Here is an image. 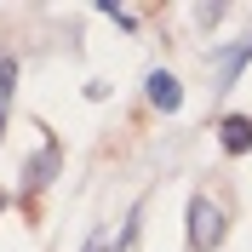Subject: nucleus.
<instances>
[{
    "mask_svg": "<svg viewBox=\"0 0 252 252\" xmlns=\"http://www.w3.org/2000/svg\"><path fill=\"white\" fill-rule=\"evenodd\" d=\"M247 63H252V34H247V40H241V46L218 52V92H229V86H235V80H241V69H247Z\"/></svg>",
    "mask_w": 252,
    "mask_h": 252,
    "instance_id": "obj_5",
    "label": "nucleus"
},
{
    "mask_svg": "<svg viewBox=\"0 0 252 252\" xmlns=\"http://www.w3.org/2000/svg\"><path fill=\"white\" fill-rule=\"evenodd\" d=\"M0 212H6V189H0Z\"/></svg>",
    "mask_w": 252,
    "mask_h": 252,
    "instance_id": "obj_10",
    "label": "nucleus"
},
{
    "mask_svg": "<svg viewBox=\"0 0 252 252\" xmlns=\"http://www.w3.org/2000/svg\"><path fill=\"white\" fill-rule=\"evenodd\" d=\"M97 12H103V17H115L121 29H138V12H132V6H115V0H97Z\"/></svg>",
    "mask_w": 252,
    "mask_h": 252,
    "instance_id": "obj_7",
    "label": "nucleus"
},
{
    "mask_svg": "<svg viewBox=\"0 0 252 252\" xmlns=\"http://www.w3.org/2000/svg\"><path fill=\"white\" fill-rule=\"evenodd\" d=\"M12 86H17V58H0V132H6V109H12Z\"/></svg>",
    "mask_w": 252,
    "mask_h": 252,
    "instance_id": "obj_6",
    "label": "nucleus"
},
{
    "mask_svg": "<svg viewBox=\"0 0 252 252\" xmlns=\"http://www.w3.org/2000/svg\"><path fill=\"white\" fill-rule=\"evenodd\" d=\"M86 252H115V247H109V235H103V229H97V235L86 241Z\"/></svg>",
    "mask_w": 252,
    "mask_h": 252,
    "instance_id": "obj_9",
    "label": "nucleus"
},
{
    "mask_svg": "<svg viewBox=\"0 0 252 252\" xmlns=\"http://www.w3.org/2000/svg\"><path fill=\"white\" fill-rule=\"evenodd\" d=\"M58 166H63V149H58V138H46V143H40V155L23 166V189H46L52 178H58Z\"/></svg>",
    "mask_w": 252,
    "mask_h": 252,
    "instance_id": "obj_3",
    "label": "nucleus"
},
{
    "mask_svg": "<svg viewBox=\"0 0 252 252\" xmlns=\"http://www.w3.org/2000/svg\"><path fill=\"white\" fill-rule=\"evenodd\" d=\"M218 143H223V155H247L252 149V115H223L218 121Z\"/></svg>",
    "mask_w": 252,
    "mask_h": 252,
    "instance_id": "obj_4",
    "label": "nucleus"
},
{
    "mask_svg": "<svg viewBox=\"0 0 252 252\" xmlns=\"http://www.w3.org/2000/svg\"><path fill=\"white\" fill-rule=\"evenodd\" d=\"M218 17H223V6H195V23H201V29H212Z\"/></svg>",
    "mask_w": 252,
    "mask_h": 252,
    "instance_id": "obj_8",
    "label": "nucleus"
},
{
    "mask_svg": "<svg viewBox=\"0 0 252 252\" xmlns=\"http://www.w3.org/2000/svg\"><path fill=\"white\" fill-rule=\"evenodd\" d=\"M143 92H149V103H155L160 115H178V109H184V86H178L172 69H149V75H143Z\"/></svg>",
    "mask_w": 252,
    "mask_h": 252,
    "instance_id": "obj_2",
    "label": "nucleus"
},
{
    "mask_svg": "<svg viewBox=\"0 0 252 252\" xmlns=\"http://www.w3.org/2000/svg\"><path fill=\"white\" fill-rule=\"evenodd\" d=\"M223 247V212L206 195H189V252H218Z\"/></svg>",
    "mask_w": 252,
    "mask_h": 252,
    "instance_id": "obj_1",
    "label": "nucleus"
}]
</instances>
